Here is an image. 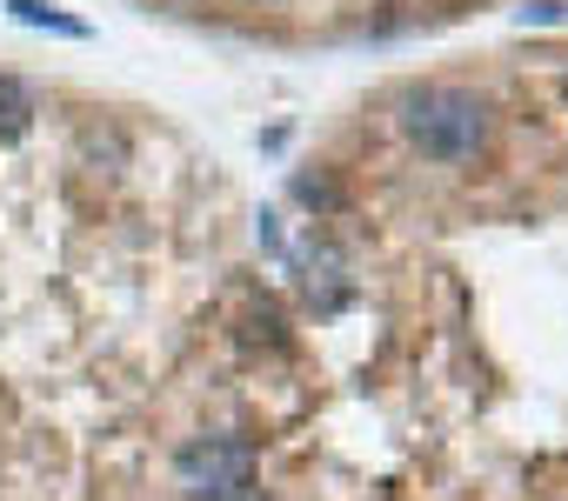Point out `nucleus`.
<instances>
[{"mask_svg": "<svg viewBox=\"0 0 568 501\" xmlns=\"http://www.w3.org/2000/svg\"><path fill=\"white\" fill-rule=\"evenodd\" d=\"M402 134L435 161H468L488 147V101L468 88H408L402 94Z\"/></svg>", "mask_w": 568, "mask_h": 501, "instance_id": "1", "label": "nucleus"}, {"mask_svg": "<svg viewBox=\"0 0 568 501\" xmlns=\"http://www.w3.org/2000/svg\"><path fill=\"white\" fill-rule=\"evenodd\" d=\"M174 481L187 501H241V494H254V441L201 434L174 454Z\"/></svg>", "mask_w": 568, "mask_h": 501, "instance_id": "2", "label": "nucleus"}, {"mask_svg": "<svg viewBox=\"0 0 568 501\" xmlns=\"http://www.w3.org/2000/svg\"><path fill=\"white\" fill-rule=\"evenodd\" d=\"M21 28H48V34H61V41H94V28L88 21H74V14H61V8H48V0H0Z\"/></svg>", "mask_w": 568, "mask_h": 501, "instance_id": "3", "label": "nucleus"}, {"mask_svg": "<svg viewBox=\"0 0 568 501\" xmlns=\"http://www.w3.org/2000/svg\"><path fill=\"white\" fill-rule=\"evenodd\" d=\"M528 21L555 28V21H568V8H561V0H541V8H521V28H528Z\"/></svg>", "mask_w": 568, "mask_h": 501, "instance_id": "6", "label": "nucleus"}, {"mask_svg": "<svg viewBox=\"0 0 568 501\" xmlns=\"http://www.w3.org/2000/svg\"><path fill=\"white\" fill-rule=\"evenodd\" d=\"M241 501H261V494H241Z\"/></svg>", "mask_w": 568, "mask_h": 501, "instance_id": "7", "label": "nucleus"}, {"mask_svg": "<svg viewBox=\"0 0 568 501\" xmlns=\"http://www.w3.org/2000/svg\"><path fill=\"white\" fill-rule=\"evenodd\" d=\"M295 194H302L308 207H342V194H335V181H322V174H302V181H295Z\"/></svg>", "mask_w": 568, "mask_h": 501, "instance_id": "5", "label": "nucleus"}, {"mask_svg": "<svg viewBox=\"0 0 568 501\" xmlns=\"http://www.w3.org/2000/svg\"><path fill=\"white\" fill-rule=\"evenodd\" d=\"M34 121V88L14 81V74H0V141H21Z\"/></svg>", "mask_w": 568, "mask_h": 501, "instance_id": "4", "label": "nucleus"}]
</instances>
